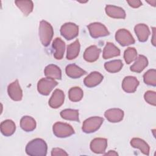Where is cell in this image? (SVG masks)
<instances>
[{"instance_id": "cell-1", "label": "cell", "mask_w": 156, "mask_h": 156, "mask_svg": "<svg viewBox=\"0 0 156 156\" xmlns=\"http://www.w3.org/2000/svg\"><path fill=\"white\" fill-rule=\"evenodd\" d=\"M47 144L41 138H35L29 141L26 146V152L31 156H45L47 154Z\"/></svg>"}, {"instance_id": "cell-2", "label": "cell", "mask_w": 156, "mask_h": 156, "mask_svg": "<svg viewBox=\"0 0 156 156\" xmlns=\"http://www.w3.org/2000/svg\"><path fill=\"white\" fill-rule=\"evenodd\" d=\"M39 36L40 41L44 46H48L50 44L54 35V30L50 23L42 20L39 26Z\"/></svg>"}, {"instance_id": "cell-3", "label": "cell", "mask_w": 156, "mask_h": 156, "mask_svg": "<svg viewBox=\"0 0 156 156\" xmlns=\"http://www.w3.org/2000/svg\"><path fill=\"white\" fill-rule=\"evenodd\" d=\"M104 122V118L93 116L85 119L82 124V130L86 133H91L98 130Z\"/></svg>"}, {"instance_id": "cell-4", "label": "cell", "mask_w": 156, "mask_h": 156, "mask_svg": "<svg viewBox=\"0 0 156 156\" xmlns=\"http://www.w3.org/2000/svg\"><path fill=\"white\" fill-rule=\"evenodd\" d=\"M54 134L58 138L68 137L74 133V130L71 126L67 123L57 122L53 125Z\"/></svg>"}, {"instance_id": "cell-5", "label": "cell", "mask_w": 156, "mask_h": 156, "mask_svg": "<svg viewBox=\"0 0 156 156\" xmlns=\"http://www.w3.org/2000/svg\"><path fill=\"white\" fill-rule=\"evenodd\" d=\"M58 85L57 82L51 78H42L37 83V90L42 95L48 96Z\"/></svg>"}, {"instance_id": "cell-6", "label": "cell", "mask_w": 156, "mask_h": 156, "mask_svg": "<svg viewBox=\"0 0 156 156\" xmlns=\"http://www.w3.org/2000/svg\"><path fill=\"white\" fill-rule=\"evenodd\" d=\"M90 34L92 38H97L107 36L110 34L107 27L102 23L94 22L87 26Z\"/></svg>"}, {"instance_id": "cell-7", "label": "cell", "mask_w": 156, "mask_h": 156, "mask_svg": "<svg viewBox=\"0 0 156 156\" xmlns=\"http://www.w3.org/2000/svg\"><path fill=\"white\" fill-rule=\"evenodd\" d=\"M60 34L67 40L76 38L79 34V26L73 23H66L61 26Z\"/></svg>"}, {"instance_id": "cell-8", "label": "cell", "mask_w": 156, "mask_h": 156, "mask_svg": "<svg viewBox=\"0 0 156 156\" xmlns=\"http://www.w3.org/2000/svg\"><path fill=\"white\" fill-rule=\"evenodd\" d=\"M115 39L122 46H126L135 43V39L131 33L125 29H120L116 31Z\"/></svg>"}, {"instance_id": "cell-9", "label": "cell", "mask_w": 156, "mask_h": 156, "mask_svg": "<svg viewBox=\"0 0 156 156\" xmlns=\"http://www.w3.org/2000/svg\"><path fill=\"white\" fill-rule=\"evenodd\" d=\"M7 92L9 97L12 100L15 101H19L22 99L23 91L20 87L18 79L9 85Z\"/></svg>"}, {"instance_id": "cell-10", "label": "cell", "mask_w": 156, "mask_h": 156, "mask_svg": "<svg viewBox=\"0 0 156 156\" xmlns=\"http://www.w3.org/2000/svg\"><path fill=\"white\" fill-rule=\"evenodd\" d=\"M139 81L134 76H126L124 78L122 82L123 90L128 93H134L139 85Z\"/></svg>"}, {"instance_id": "cell-11", "label": "cell", "mask_w": 156, "mask_h": 156, "mask_svg": "<svg viewBox=\"0 0 156 156\" xmlns=\"http://www.w3.org/2000/svg\"><path fill=\"white\" fill-rule=\"evenodd\" d=\"M90 149L96 154H104L107 147V140L102 138H96L90 143Z\"/></svg>"}, {"instance_id": "cell-12", "label": "cell", "mask_w": 156, "mask_h": 156, "mask_svg": "<svg viewBox=\"0 0 156 156\" xmlns=\"http://www.w3.org/2000/svg\"><path fill=\"white\" fill-rule=\"evenodd\" d=\"M65 94L60 89H55L49 101V105L52 108L60 107L64 102Z\"/></svg>"}, {"instance_id": "cell-13", "label": "cell", "mask_w": 156, "mask_h": 156, "mask_svg": "<svg viewBox=\"0 0 156 156\" xmlns=\"http://www.w3.org/2000/svg\"><path fill=\"white\" fill-rule=\"evenodd\" d=\"M103 76L98 71H93L89 74L83 80L85 85L88 88H92L99 85L103 80Z\"/></svg>"}, {"instance_id": "cell-14", "label": "cell", "mask_w": 156, "mask_h": 156, "mask_svg": "<svg viewBox=\"0 0 156 156\" xmlns=\"http://www.w3.org/2000/svg\"><path fill=\"white\" fill-rule=\"evenodd\" d=\"M104 116L110 122H118L122 120L124 112L120 108H110L105 112Z\"/></svg>"}, {"instance_id": "cell-15", "label": "cell", "mask_w": 156, "mask_h": 156, "mask_svg": "<svg viewBox=\"0 0 156 156\" xmlns=\"http://www.w3.org/2000/svg\"><path fill=\"white\" fill-rule=\"evenodd\" d=\"M101 50L96 45H91L87 48L83 53V58L88 62H94L99 57Z\"/></svg>"}, {"instance_id": "cell-16", "label": "cell", "mask_w": 156, "mask_h": 156, "mask_svg": "<svg viewBox=\"0 0 156 156\" xmlns=\"http://www.w3.org/2000/svg\"><path fill=\"white\" fill-rule=\"evenodd\" d=\"M134 31L140 42L146 41L151 34L148 26L143 23L136 24L134 27Z\"/></svg>"}, {"instance_id": "cell-17", "label": "cell", "mask_w": 156, "mask_h": 156, "mask_svg": "<svg viewBox=\"0 0 156 156\" xmlns=\"http://www.w3.org/2000/svg\"><path fill=\"white\" fill-rule=\"evenodd\" d=\"M106 14L113 18L124 19L126 18V12L124 10L118 6L113 5H107L105 8Z\"/></svg>"}, {"instance_id": "cell-18", "label": "cell", "mask_w": 156, "mask_h": 156, "mask_svg": "<svg viewBox=\"0 0 156 156\" xmlns=\"http://www.w3.org/2000/svg\"><path fill=\"white\" fill-rule=\"evenodd\" d=\"M52 46L55 50L54 57L57 60H61L64 55L65 50V43L60 38H55L53 42Z\"/></svg>"}, {"instance_id": "cell-19", "label": "cell", "mask_w": 156, "mask_h": 156, "mask_svg": "<svg viewBox=\"0 0 156 156\" xmlns=\"http://www.w3.org/2000/svg\"><path fill=\"white\" fill-rule=\"evenodd\" d=\"M66 75L73 79H78L86 74V71L74 63L69 64L65 68Z\"/></svg>"}, {"instance_id": "cell-20", "label": "cell", "mask_w": 156, "mask_h": 156, "mask_svg": "<svg viewBox=\"0 0 156 156\" xmlns=\"http://www.w3.org/2000/svg\"><path fill=\"white\" fill-rule=\"evenodd\" d=\"M120 55V50L113 43L107 42L103 49L102 57L104 59H108Z\"/></svg>"}, {"instance_id": "cell-21", "label": "cell", "mask_w": 156, "mask_h": 156, "mask_svg": "<svg viewBox=\"0 0 156 156\" xmlns=\"http://www.w3.org/2000/svg\"><path fill=\"white\" fill-rule=\"evenodd\" d=\"M44 75L52 79H62V71L60 68L55 65L50 64L46 66L44 68Z\"/></svg>"}, {"instance_id": "cell-22", "label": "cell", "mask_w": 156, "mask_h": 156, "mask_svg": "<svg viewBox=\"0 0 156 156\" xmlns=\"http://www.w3.org/2000/svg\"><path fill=\"white\" fill-rule=\"evenodd\" d=\"M148 65L147 58L143 55H139L135 59L134 63L130 67V71L140 73Z\"/></svg>"}, {"instance_id": "cell-23", "label": "cell", "mask_w": 156, "mask_h": 156, "mask_svg": "<svg viewBox=\"0 0 156 156\" xmlns=\"http://www.w3.org/2000/svg\"><path fill=\"white\" fill-rule=\"evenodd\" d=\"M0 128L2 135L5 136H9L14 133L16 130V126L12 120L6 119L1 123Z\"/></svg>"}, {"instance_id": "cell-24", "label": "cell", "mask_w": 156, "mask_h": 156, "mask_svg": "<svg viewBox=\"0 0 156 156\" xmlns=\"http://www.w3.org/2000/svg\"><path fill=\"white\" fill-rule=\"evenodd\" d=\"M130 144L133 147L139 149L143 154L149 155L150 147L144 140L139 138H133L130 141Z\"/></svg>"}, {"instance_id": "cell-25", "label": "cell", "mask_w": 156, "mask_h": 156, "mask_svg": "<svg viewBox=\"0 0 156 156\" xmlns=\"http://www.w3.org/2000/svg\"><path fill=\"white\" fill-rule=\"evenodd\" d=\"M36 121L31 116H24L20 121V127L25 132L33 131L36 128Z\"/></svg>"}, {"instance_id": "cell-26", "label": "cell", "mask_w": 156, "mask_h": 156, "mask_svg": "<svg viewBox=\"0 0 156 156\" xmlns=\"http://www.w3.org/2000/svg\"><path fill=\"white\" fill-rule=\"evenodd\" d=\"M80 47V43L78 40H76L73 43L68 45L66 58L68 60H73L76 58L79 54Z\"/></svg>"}, {"instance_id": "cell-27", "label": "cell", "mask_w": 156, "mask_h": 156, "mask_svg": "<svg viewBox=\"0 0 156 156\" xmlns=\"http://www.w3.org/2000/svg\"><path fill=\"white\" fill-rule=\"evenodd\" d=\"M15 3L24 16L29 15L33 10L34 4L32 1H15Z\"/></svg>"}, {"instance_id": "cell-28", "label": "cell", "mask_w": 156, "mask_h": 156, "mask_svg": "<svg viewBox=\"0 0 156 156\" xmlns=\"http://www.w3.org/2000/svg\"><path fill=\"white\" fill-rule=\"evenodd\" d=\"M123 66V63L121 60H113L105 62L104 68L109 73H115L119 71Z\"/></svg>"}, {"instance_id": "cell-29", "label": "cell", "mask_w": 156, "mask_h": 156, "mask_svg": "<svg viewBox=\"0 0 156 156\" xmlns=\"http://www.w3.org/2000/svg\"><path fill=\"white\" fill-rule=\"evenodd\" d=\"M61 117L66 120L79 122V110L75 109H65L60 112Z\"/></svg>"}, {"instance_id": "cell-30", "label": "cell", "mask_w": 156, "mask_h": 156, "mask_svg": "<svg viewBox=\"0 0 156 156\" xmlns=\"http://www.w3.org/2000/svg\"><path fill=\"white\" fill-rule=\"evenodd\" d=\"M83 96V90L79 87H74L69 89L68 91V97L72 102L80 101Z\"/></svg>"}, {"instance_id": "cell-31", "label": "cell", "mask_w": 156, "mask_h": 156, "mask_svg": "<svg viewBox=\"0 0 156 156\" xmlns=\"http://www.w3.org/2000/svg\"><path fill=\"white\" fill-rule=\"evenodd\" d=\"M144 82L151 86H156V71L155 69H151L146 71L143 75Z\"/></svg>"}, {"instance_id": "cell-32", "label": "cell", "mask_w": 156, "mask_h": 156, "mask_svg": "<svg viewBox=\"0 0 156 156\" xmlns=\"http://www.w3.org/2000/svg\"><path fill=\"white\" fill-rule=\"evenodd\" d=\"M137 51L135 48L129 47L124 52V58L127 64H130L136 58Z\"/></svg>"}, {"instance_id": "cell-33", "label": "cell", "mask_w": 156, "mask_h": 156, "mask_svg": "<svg viewBox=\"0 0 156 156\" xmlns=\"http://www.w3.org/2000/svg\"><path fill=\"white\" fill-rule=\"evenodd\" d=\"M144 100L149 104L155 106L156 105V93L154 91H147L144 95Z\"/></svg>"}, {"instance_id": "cell-34", "label": "cell", "mask_w": 156, "mask_h": 156, "mask_svg": "<svg viewBox=\"0 0 156 156\" xmlns=\"http://www.w3.org/2000/svg\"><path fill=\"white\" fill-rule=\"evenodd\" d=\"M68 153H66L63 149L60 148H54L51 151L52 156H57V155H68Z\"/></svg>"}, {"instance_id": "cell-35", "label": "cell", "mask_w": 156, "mask_h": 156, "mask_svg": "<svg viewBox=\"0 0 156 156\" xmlns=\"http://www.w3.org/2000/svg\"><path fill=\"white\" fill-rule=\"evenodd\" d=\"M129 5L133 8H138L142 5V2L140 0H130L127 1Z\"/></svg>"}, {"instance_id": "cell-36", "label": "cell", "mask_w": 156, "mask_h": 156, "mask_svg": "<svg viewBox=\"0 0 156 156\" xmlns=\"http://www.w3.org/2000/svg\"><path fill=\"white\" fill-rule=\"evenodd\" d=\"M105 155H118V154L114 151H109L108 152L105 154Z\"/></svg>"}, {"instance_id": "cell-37", "label": "cell", "mask_w": 156, "mask_h": 156, "mask_svg": "<svg viewBox=\"0 0 156 156\" xmlns=\"http://www.w3.org/2000/svg\"><path fill=\"white\" fill-rule=\"evenodd\" d=\"M152 29H153V37L152 38V43L154 46H155V27H152Z\"/></svg>"}]
</instances>
